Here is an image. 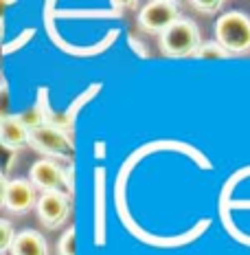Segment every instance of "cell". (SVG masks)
Masks as SVG:
<instances>
[{
    "label": "cell",
    "instance_id": "12",
    "mask_svg": "<svg viewBox=\"0 0 250 255\" xmlns=\"http://www.w3.org/2000/svg\"><path fill=\"white\" fill-rule=\"evenodd\" d=\"M75 227H71V229H66L62 233V238H60V242H57V253L60 255H75L77 253V249H75Z\"/></svg>",
    "mask_w": 250,
    "mask_h": 255
},
{
    "label": "cell",
    "instance_id": "11",
    "mask_svg": "<svg viewBox=\"0 0 250 255\" xmlns=\"http://www.w3.org/2000/svg\"><path fill=\"white\" fill-rule=\"evenodd\" d=\"M228 55H231V53H228L217 40L202 42V46L198 49V53H195V57H200V60H224Z\"/></svg>",
    "mask_w": 250,
    "mask_h": 255
},
{
    "label": "cell",
    "instance_id": "3",
    "mask_svg": "<svg viewBox=\"0 0 250 255\" xmlns=\"http://www.w3.org/2000/svg\"><path fill=\"white\" fill-rule=\"evenodd\" d=\"M29 145L53 158H73L75 154V143L68 136V132L53 126H42L31 130Z\"/></svg>",
    "mask_w": 250,
    "mask_h": 255
},
{
    "label": "cell",
    "instance_id": "7",
    "mask_svg": "<svg viewBox=\"0 0 250 255\" xmlns=\"http://www.w3.org/2000/svg\"><path fill=\"white\" fill-rule=\"evenodd\" d=\"M38 218L44 222L49 229H57L62 222H66L68 214H71V196L64 191H49L42 194L38 198Z\"/></svg>",
    "mask_w": 250,
    "mask_h": 255
},
{
    "label": "cell",
    "instance_id": "10",
    "mask_svg": "<svg viewBox=\"0 0 250 255\" xmlns=\"http://www.w3.org/2000/svg\"><path fill=\"white\" fill-rule=\"evenodd\" d=\"M9 253L11 255H49V247H46V240L42 238V233L26 229L15 236V242Z\"/></svg>",
    "mask_w": 250,
    "mask_h": 255
},
{
    "label": "cell",
    "instance_id": "2",
    "mask_svg": "<svg viewBox=\"0 0 250 255\" xmlns=\"http://www.w3.org/2000/svg\"><path fill=\"white\" fill-rule=\"evenodd\" d=\"M202 46L198 24L191 20H178L171 29L161 35V51L167 57H189L195 55Z\"/></svg>",
    "mask_w": 250,
    "mask_h": 255
},
{
    "label": "cell",
    "instance_id": "1",
    "mask_svg": "<svg viewBox=\"0 0 250 255\" xmlns=\"http://www.w3.org/2000/svg\"><path fill=\"white\" fill-rule=\"evenodd\" d=\"M215 35L231 55L250 51V15L244 11H226L215 22Z\"/></svg>",
    "mask_w": 250,
    "mask_h": 255
},
{
    "label": "cell",
    "instance_id": "6",
    "mask_svg": "<svg viewBox=\"0 0 250 255\" xmlns=\"http://www.w3.org/2000/svg\"><path fill=\"white\" fill-rule=\"evenodd\" d=\"M35 185L24 178H13L7 180L2 176V205L13 214H26L29 209L38 207L35 200Z\"/></svg>",
    "mask_w": 250,
    "mask_h": 255
},
{
    "label": "cell",
    "instance_id": "13",
    "mask_svg": "<svg viewBox=\"0 0 250 255\" xmlns=\"http://www.w3.org/2000/svg\"><path fill=\"white\" fill-rule=\"evenodd\" d=\"M15 236H18V233H13L11 222H9V220H0V251H2V253L11 251V247L15 242Z\"/></svg>",
    "mask_w": 250,
    "mask_h": 255
},
{
    "label": "cell",
    "instance_id": "8",
    "mask_svg": "<svg viewBox=\"0 0 250 255\" xmlns=\"http://www.w3.org/2000/svg\"><path fill=\"white\" fill-rule=\"evenodd\" d=\"M29 139H31V130L22 124L20 117H13V115H7L0 119V143L7 152H15L20 147L29 145Z\"/></svg>",
    "mask_w": 250,
    "mask_h": 255
},
{
    "label": "cell",
    "instance_id": "5",
    "mask_svg": "<svg viewBox=\"0 0 250 255\" xmlns=\"http://www.w3.org/2000/svg\"><path fill=\"white\" fill-rule=\"evenodd\" d=\"M29 180L38 189L44 191V194H49V191H64V194L71 196L68 178H66V167H60L55 161H51V158L35 161L29 169Z\"/></svg>",
    "mask_w": 250,
    "mask_h": 255
},
{
    "label": "cell",
    "instance_id": "9",
    "mask_svg": "<svg viewBox=\"0 0 250 255\" xmlns=\"http://www.w3.org/2000/svg\"><path fill=\"white\" fill-rule=\"evenodd\" d=\"M105 169H94V244H105Z\"/></svg>",
    "mask_w": 250,
    "mask_h": 255
},
{
    "label": "cell",
    "instance_id": "14",
    "mask_svg": "<svg viewBox=\"0 0 250 255\" xmlns=\"http://www.w3.org/2000/svg\"><path fill=\"white\" fill-rule=\"evenodd\" d=\"M193 4L198 11H202V13H215V11H220L222 7H224V2L222 0H215V2H204V0H193Z\"/></svg>",
    "mask_w": 250,
    "mask_h": 255
},
{
    "label": "cell",
    "instance_id": "15",
    "mask_svg": "<svg viewBox=\"0 0 250 255\" xmlns=\"http://www.w3.org/2000/svg\"><path fill=\"white\" fill-rule=\"evenodd\" d=\"M7 104H9V90H7V79H2V117H7Z\"/></svg>",
    "mask_w": 250,
    "mask_h": 255
},
{
    "label": "cell",
    "instance_id": "16",
    "mask_svg": "<svg viewBox=\"0 0 250 255\" xmlns=\"http://www.w3.org/2000/svg\"><path fill=\"white\" fill-rule=\"evenodd\" d=\"M130 42H132V44H134V49H136L138 53H141V55H147V53H145V49H143V44H138V42H136L134 38H130Z\"/></svg>",
    "mask_w": 250,
    "mask_h": 255
},
{
    "label": "cell",
    "instance_id": "4",
    "mask_svg": "<svg viewBox=\"0 0 250 255\" xmlns=\"http://www.w3.org/2000/svg\"><path fill=\"white\" fill-rule=\"evenodd\" d=\"M178 20H182L180 18V7H178V2H171V0H154V2H147L141 9V13H138V24L147 33L163 35Z\"/></svg>",
    "mask_w": 250,
    "mask_h": 255
}]
</instances>
